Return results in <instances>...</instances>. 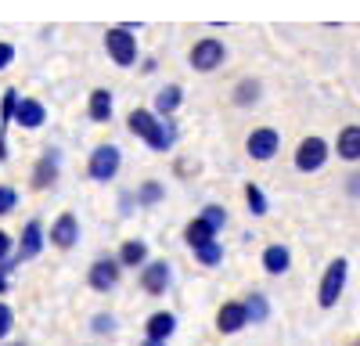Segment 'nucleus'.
Returning <instances> with one entry per match:
<instances>
[{
	"label": "nucleus",
	"instance_id": "1",
	"mask_svg": "<svg viewBox=\"0 0 360 346\" xmlns=\"http://www.w3.org/2000/svg\"><path fill=\"white\" fill-rule=\"evenodd\" d=\"M127 130L144 141L152 152H169L176 144V120L169 115V120H162V115L155 108H134L127 115Z\"/></svg>",
	"mask_w": 360,
	"mask_h": 346
},
{
	"label": "nucleus",
	"instance_id": "2",
	"mask_svg": "<svg viewBox=\"0 0 360 346\" xmlns=\"http://www.w3.org/2000/svg\"><path fill=\"white\" fill-rule=\"evenodd\" d=\"M119 169H123V148H119V144H98V148L90 152V159H86V177L94 184L115 181Z\"/></svg>",
	"mask_w": 360,
	"mask_h": 346
},
{
	"label": "nucleus",
	"instance_id": "3",
	"mask_svg": "<svg viewBox=\"0 0 360 346\" xmlns=\"http://www.w3.org/2000/svg\"><path fill=\"white\" fill-rule=\"evenodd\" d=\"M105 51L112 58V65L119 69H134L137 65V37L130 25H112L105 29Z\"/></svg>",
	"mask_w": 360,
	"mask_h": 346
},
{
	"label": "nucleus",
	"instance_id": "4",
	"mask_svg": "<svg viewBox=\"0 0 360 346\" xmlns=\"http://www.w3.org/2000/svg\"><path fill=\"white\" fill-rule=\"evenodd\" d=\"M332 155H335L332 144H328L324 137H317V134H310V137H303V141L295 144V159L292 162H295L299 173H321Z\"/></svg>",
	"mask_w": 360,
	"mask_h": 346
},
{
	"label": "nucleus",
	"instance_id": "5",
	"mask_svg": "<svg viewBox=\"0 0 360 346\" xmlns=\"http://www.w3.org/2000/svg\"><path fill=\"white\" fill-rule=\"evenodd\" d=\"M188 62H191L195 72H217V69L227 62V47H224L220 37H202V40L191 44Z\"/></svg>",
	"mask_w": 360,
	"mask_h": 346
},
{
	"label": "nucleus",
	"instance_id": "6",
	"mask_svg": "<svg viewBox=\"0 0 360 346\" xmlns=\"http://www.w3.org/2000/svg\"><path fill=\"white\" fill-rule=\"evenodd\" d=\"M346 278H349V264H346L342 256H339V260H332V264L324 267L321 285H317V303H321L324 310H332V307L339 303L342 288H346Z\"/></svg>",
	"mask_w": 360,
	"mask_h": 346
},
{
	"label": "nucleus",
	"instance_id": "7",
	"mask_svg": "<svg viewBox=\"0 0 360 346\" xmlns=\"http://www.w3.org/2000/svg\"><path fill=\"white\" fill-rule=\"evenodd\" d=\"M281 152V134L274 127H256L249 137H245V155L252 162H270Z\"/></svg>",
	"mask_w": 360,
	"mask_h": 346
},
{
	"label": "nucleus",
	"instance_id": "8",
	"mask_svg": "<svg viewBox=\"0 0 360 346\" xmlns=\"http://www.w3.org/2000/svg\"><path fill=\"white\" fill-rule=\"evenodd\" d=\"M123 278V264H119V256H98L94 264L86 271V285L94 288V293H112Z\"/></svg>",
	"mask_w": 360,
	"mask_h": 346
},
{
	"label": "nucleus",
	"instance_id": "9",
	"mask_svg": "<svg viewBox=\"0 0 360 346\" xmlns=\"http://www.w3.org/2000/svg\"><path fill=\"white\" fill-rule=\"evenodd\" d=\"M58 169H62V152H58V148H47V152L37 159L33 173H29V188H33V191H47V188H54Z\"/></svg>",
	"mask_w": 360,
	"mask_h": 346
},
{
	"label": "nucleus",
	"instance_id": "10",
	"mask_svg": "<svg viewBox=\"0 0 360 346\" xmlns=\"http://www.w3.org/2000/svg\"><path fill=\"white\" fill-rule=\"evenodd\" d=\"M173 281V267H169V260H148V264L141 267V288L148 296H162L166 288Z\"/></svg>",
	"mask_w": 360,
	"mask_h": 346
},
{
	"label": "nucleus",
	"instance_id": "11",
	"mask_svg": "<svg viewBox=\"0 0 360 346\" xmlns=\"http://www.w3.org/2000/svg\"><path fill=\"white\" fill-rule=\"evenodd\" d=\"M44 245H47L44 224H40V220H29V224L22 227L18 245H15V260H18V264H25V260H37V256L44 252Z\"/></svg>",
	"mask_w": 360,
	"mask_h": 346
},
{
	"label": "nucleus",
	"instance_id": "12",
	"mask_svg": "<svg viewBox=\"0 0 360 346\" xmlns=\"http://www.w3.org/2000/svg\"><path fill=\"white\" fill-rule=\"evenodd\" d=\"M47 238H51L54 249H72V245L79 242V217H76V213H58Z\"/></svg>",
	"mask_w": 360,
	"mask_h": 346
},
{
	"label": "nucleus",
	"instance_id": "13",
	"mask_svg": "<svg viewBox=\"0 0 360 346\" xmlns=\"http://www.w3.org/2000/svg\"><path fill=\"white\" fill-rule=\"evenodd\" d=\"M245 325H252V321H249V307H245V300H231V303H224V307L217 310V328H220L224 335L242 332Z\"/></svg>",
	"mask_w": 360,
	"mask_h": 346
},
{
	"label": "nucleus",
	"instance_id": "14",
	"mask_svg": "<svg viewBox=\"0 0 360 346\" xmlns=\"http://www.w3.org/2000/svg\"><path fill=\"white\" fill-rule=\"evenodd\" d=\"M47 123V105L40 98H18V108H15V127L22 130H40Z\"/></svg>",
	"mask_w": 360,
	"mask_h": 346
},
{
	"label": "nucleus",
	"instance_id": "15",
	"mask_svg": "<svg viewBox=\"0 0 360 346\" xmlns=\"http://www.w3.org/2000/svg\"><path fill=\"white\" fill-rule=\"evenodd\" d=\"M86 115H90V123H112V115H115V94L108 91V86H94V91H90Z\"/></svg>",
	"mask_w": 360,
	"mask_h": 346
},
{
	"label": "nucleus",
	"instance_id": "16",
	"mask_svg": "<svg viewBox=\"0 0 360 346\" xmlns=\"http://www.w3.org/2000/svg\"><path fill=\"white\" fill-rule=\"evenodd\" d=\"M18 91L8 86L4 94H0V162H8V127L15 123V108H18Z\"/></svg>",
	"mask_w": 360,
	"mask_h": 346
},
{
	"label": "nucleus",
	"instance_id": "17",
	"mask_svg": "<svg viewBox=\"0 0 360 346\" xmlns=\"http://www.w3.org/2000/svg\"><path fill=\"white\" fill-rule=\"evenodd\" d=\"M259 264H263V271H266L270 278H281V274L292 267V252H288V245L274 242V245H266V249H263Z\"/></svg>",
	"mask_w": 360,
	"mask_h": 346
},
{
	"label": "nucleus",
	"instance_id": "18",
	"mask_svg": "<svg viewBox=\"0 0 360 346\" xmlns=\"http://www.w3.org/2000/svg\"><path fill=\"white\" fill-rule=\"evenodd\" d=\"M335 155L342 162H360V123H349L335 137Z\"/></svg>",
	"mask_w": 360,
	"mask_h": 346
},
{
	"label": "nucleus",
	"instance_id": "19",
	"mask_svg": "<svg viewBox=\"0 0 360 346\" xmlns=\"http://www.w3.org/2000/svg\"><path fill=\"white\" fill-rule=\"evenodd\" d=\"M173 332H176V314H173V310H155V314L144 321V335H148V339H162V342H169Z\"/></svg>",
	"mask_w": 360,
	"mask_h": 346
},
{
	"label": "nucleus",
	"instance_id": "20",
	"mask_svg": "<svg viewBox=\"0 0 360 346\" xmlns=\"http://www.w3.org/2000/svg\"><path fill=\"white\" fill-rule=\"evenodd\" d=\"M184 105V86L180 83H166L162 91L155 94V101H152V108L162 115V120H169V115H176V108Z\"/></svg>",
	"mask_w": 360,
	"mask_h": 346
},
{
	"label": "nucleus",
	"instance_id": "21",
	"mask_svg": "<svg viewBox=\"0 0 360 346\" xmlns=\"http://www.w3.org/2000/svg\"><path fill=\"white\" fill-rule=\"evenodd\" d=\"M115 256H119V264H123V267H134L137 271V267L148 264V242L144 238H127L123 245H119Z\"/></svg>",
	"mask_w": 360,
	"mask_h": 346
},
{
	"label": "nucleus",
	"instance_id": "22",
	"mask_svg": "<svg viewBox=\"0 0 360 346\" xmlns=\"http://www.w3.org/2000/svg\"><path fill=\"white\" fill-rule=\"evenodd\" d=\"M220 235V231L213 227V224H205L202 217H195L188 227H184V242L191 245V249H198V245H205V242H213Z\"/></svg>",
	"mask_w": 360,
	"mask_h": 346
},
{
	"label": "nucleus",
	"instance_id": "23",
	"mask_svg": "<svg viewBox=\"0 0 360 346\" xmlns=\"http://www.w3.org/2000/svg\"><path fill=\"white\" fill-rule=\"evenodd\" d=\"M231 101H234L238 108L256 105V101H259V79H252V76L238 79V83H234V91H231Z\"/></svg>",
	"mask_w": 360,
	"mask_h": 346
},
{
	"label": "nucleus",
	"instance_id": "24",
	"mask_svg": "<svg viewBox=\"0 0 360 346\" xmlns=\"http://www.w3.org/2000/svg\"><path fill=\"white\" fill-rule=\"evenodd\" d=\"M134 195H137V206L152 210V206H159V202L166 198V188H162V181H141Z\"/></svg>",
	"mask_w": 360,
	"mask_h": 346
},
{
	"label": "nucleus",
	"instance_id": "25",
	"mask_svg": "<svg viewBox=\"0 0 360 346\" xmlns=\"http://www.w3.org/2000/svg\"><path fill=\"white\" fill-rule=\"evenodd\" d=\"M195 252V260L202 267H217V264H224V242L220 238H213V242H205V245H198V249H191Z\"/></svg>",
	"mask_w": 360,
	"mask_h": 346
},
{
	"label": "nucleus",
	"instance_id": "26",
	"mask_svg": "<svg viewBox=\"0 0 360 346\" xmlns=\"http://www.w3.org/2000/svg\"><path fill=\"white\" fill-rule=\"evenodd\" d=\"M245 202H249V213H252V217H266V210H270V206H266L263 188H259V184H252V181L245 184Z\"/></svg>",
	"mask_w": 360,
	"mask_h": 346
},
{
	"label": "nucleus",
	"instance_id": "27",
	"mask_svg": "<svg viewBox=\"0 0 360 346\" xmlns=\"http://www.w3.org/2000/svg\"><path fill=\"white\" fill-rule=\"evenodd\" d=\"M245 307H249V321H252V325H263L266 317H270V303H266L263 293H252V296L245 300Z\"/></svg>",
	"mask_w": 360,
	"mask_h": 346
},
{
	"label": "nucleus",
	"instance_id": "28",
	"mask_svg": "<svg viewBox=\"0 0 360 346\" xmlns=\"http://www.w3.org/2000/svg\"><path fill=\"white\" fill-rule=\"evenodd\" d=\"M198 217H202L205 224H213L217 231H224V227H227V210H224V206H217V202H209V206H205Z\"/></svg>",
	"mask_w": 360,
	"mask_h": 346
},
{
	"label": "nucleus",
	"instance_id": "29",
	"mask_svg": "<svg viewBox=\"0 0 360 346\" xmlns=\"http://www.w3.org/2000/svg\"><path fill=\"white\" fill-rule=\"evenodd\" d=\"M18 210V191L11 184H0V217H8Z\"/></svg>",
	"mask_w": 360,
	"mask_h": 346
},
{
	"label": "nucleus",
	"instance_id": "30",
	"mask_svg": "<svg viewBox=\"0 0 360 346\" xmlns=\"http://www.w3.org/2000/svg\"><path fill=\"white\" fill-rule=\"evenodd\" d=\"M90 332L94 335H112L115 332V317L112 314H94L90 317Z\"/></svg>",
	"mask_w": 360,
	"mask_h": 346
},
{
	"label": "nucleus",
	"instance_id": "31",
	"mask_svg": "<svg viewBox=\"0 0 360 346\" xmlns=\"http://www.w3.org/2000/svg\"><path fill=\"white\" fill-rule=\"evenodd\" d=\"M11 328H15V310H11L4 300H0V342L11 335Z\"/></svg>",
	"mask_w": 360,
	"mask_h": 346
},
{
	"label": "nucleus",
	"instance_id": "32",
	"mask_svg": "<svg viewBox=\"0 0 360 346\" xmlns=\"http://www.w3.org/2000/svg\"><path fill=\"white\" fill-rule=\"evenodd\" d=\"M15 44H8V40H0V72H4V69H11L15 65Z\"/></svg>",
	"mask_w": 360,
	"mask_h": 346
},
{
	"label": "nucleus",
	"instance_id": "33",
	"mask_svg": "<svg viewBox=\"0 0 360 346\" xmlns=\"http://www.w3.org/2000/svg\"><path fill=\"white\" fill-rule=\"evenodd\" d=\"M11 252H15L11 235H8V231H0V264H4V260H11Z\"/></svg>",
	"mask_w": 360,
	"mask_h": 346
},
{
	"label": "nucleus",
	"instance_id": "34",
	"mask_svg": "<svg viewBox=\"0 0 360 346\" xmlns=\"http://www.w3.org/2000/svg\"><path fill=\"white\" fill-rule=\"evenodd\" d=\"M18 264V260H4V264H0V296H4L8 293V271Z\"/></svg>",
	"mask_w": 360,
	"mask_h": 346
},
{
	"label": "nucleus",
	"instance_id": "35",
	"mask_svg": "<svg viewBox=\"0 0 360 346\" xmlns=\"http://www.w3.org/2000/svg\"><path fill=\"white\" fill-rule=\"evenodd\" d=\"M346 191H349V195H360V173H353V177H349Z\"/></svg>",
	"mask_w": 360,
	"mask_h": 346
},
{
	"label": "nucleus",
	"instance_id": "36",
	"mask_svg": "<svg viewBox=\"0 0 360 346\" xmlns=\"http://www.w3.org/2000/svg\"><path fill=\"white\" fill-rule=\"evenodd\" d=\"M141 346H166V342H162V339H148V335H144V342H141Z\"/></svg>",
	"mask_w": 360,
	"mask_h": 346
},
{
	"label": "nucleus",
	"instance_id": "37",
	"mask_svg": "<svg viewBox=\"0 0 360 346\" xmlns=\"http://www.w3.org/2000/svg\"><path fill=\"white\" fill-rule=\"evenodd\" d=\"M8 346H25V342H8Z\"/></svg>",
	"mask_w": 360,
	"mask_h": 346
},
{
	"label": "nucleus",
	"instance_id": "38",
	"mask_svg": "<svg viewBox=\"0 0 360 346\" xmlns=\"http://www.w3.org/2000/svg\"><path fill=\"white\" fill-rule=\"evenodd\" d=\"M356 346H360V339H356Z\"/></svg>",
	"mask_w": 360,
	"mask_h": 346
}]
</instances>
